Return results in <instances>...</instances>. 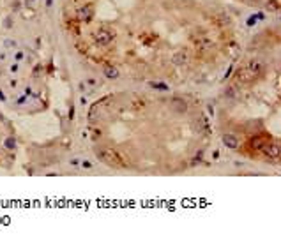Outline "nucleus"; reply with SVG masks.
<instances>
[{"mask_svg": "<svg viewBox=\"0 0 281 247\" xmlns=\"http://www.w3.org/2000/svg\"><path fill=\"white\" fill-rule=\"evenodd\" d=\"M105 74L108 78H117L119 76V71H117V69H113V67H106L105 69Z\"/></svg>", "mask_w": 281, "mask_h": 247, "instance_id": "nucleus-3", "label": "nucleus"}, {"mask_svg": "<svg viewBox=\"0 0 281 247\" xmlns=\"http://www.w3.org/2000/svg\"><path fill=\"white\" fill-rule=\"evenodd\" d=\"M78 18H80L82 21H90V20H92V9H90V7H82V9L78 11Z\"/></svg>", "mask_w": 281, "mask_h": 247, "instance_id": "nucleus-2", "label": "nucleus"}, {"mask_svg": "<svg viewBox=\"0 0 281 247\" xmlns=\"http://www.w3.org/2000/svg\"><path fill=\"white\" fill-rule=\"evenodd\" d=\"M14 58H16V60H21V58H23V53H21V51H18L16 55H14Z\"/></svg>", "mask_w": 281, "mask_h": 247, "instance_id": "nucleus-4", "label": "nucleus"}, {"mask_svg": "<svg viewBox=\"0 0 281 247\" xmlns=\"http://www.w3.org/2000/svg\"><path fill=\"white\" fill-rule=\"evenodd\" d=\"M111 39H113V35H111L108 30H105V28H101V30H97V32H96V41H97V43L108 44Z\"/></svg>", "mask_w": 281, "mask_h": 247, "instance_id": "nucleus-1", "label": "nucleus"}]
</instances>
